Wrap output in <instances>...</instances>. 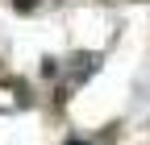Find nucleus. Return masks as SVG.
Segmentation results:
<instances>
[{
  "label": "nucleus",
  "instance_id": "1",
  "mask_svg": "<svg viewBox=\"0 0 150 145\" xmlns=\"http://www.w3.org/2000/svg\"><path fill=\"white\" fill-rule=\"evenodd\" d=\"M67 145H88V141H67Z\"/></svg>",
  "mask_w": 150,
  "mask_h": 145
}]
</instances>
